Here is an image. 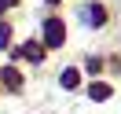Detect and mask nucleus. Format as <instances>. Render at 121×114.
I'll return each instance as SVG.
<instances>
[{
	"mask_svg": "<svg viewBox=\"0 0 121 114\" xmlns=\"http://www.w3.org/2000/svg\"><path fill=\"white\" fill-rule=\"evenodd\" d=\"M8 44V26H0V48Z\"/></svg>",
	"mask_w": 121,
	"mask_h": 114,
	"instance_id": "obj_7",
	"label": "nucleus"
},
{
	"mask_svg": "<svg viewBox=\"0 0 121 114\" xmlns=\"http://www.w3.org/2000/svg\"><path fill=\"white\" fill-rule=\"evenodd\" d=\"M84 15L92 18V26H103V18H106V11H103V8H95V4H92V8H84Z\"/></svg>",
	"mask_w": 121,
	"mask_h": 114,
	"instance_id": "obj_3",
	"label": "nucleus"
},
{
	"mask_svg": "<svg viewBox=\"0 0 121 114\" xmlns=\"http://www.w3.org/2000/svg\"><path fill=\"white\" fill-rule=\"evenodd\" d=\"M110 96V85H92V99H106Z\"/></svg>",
	"mask_w": 121,
	"mask_h": 114,
	"instance_id": "obj_5",
	"label": "nucleus"
},
{
	"mask_svg": "<svg viewBox=\"0 0 121 114\" xmlns=\"http://www.w3.org/2000/svg\"><path fill=\"white\" fill-rule=\"evenodd\" d=\"M77 81H81L77 70H62V85H66V88H77Z\"/></svg>",
	"mask_w": 121,
	"mask_h": 114,
	"instance_id": "obj_4",
	"label": "nucleus"
},
{
	"mask_svg": "<svg viewBox=\"0 0 121 114\" xmlns=\"http://www.w3.org/2000/svg\"><path fill=\"white\" fill-rule=\"evenodd\" d=\"M62 37H66L62 22H59V18H48V22H44V44H48V48H59Z\"/></svg>",
	"mask_w": 121,
	"mask_h": 114,
	"instance_id": "obj_1",
	"label": "nucleus"
},
{
	"mask_svg": "<svg viewBox=\"0 0 121 114\" xmlns=\"http://www.w3.org/2000/svg\"><path fill=\"white\" fill-rule=\"evenodd\" d=\"M22 55H26V59H40L44 52H40V44H26V48H22Z\"/></svg>",
	"mask_w": 121,
	"mask_h": 114,
	"instance_id": "obj_6",
	"label": "nucleus"
},
{
	"mask_svg": "<svg viewBox=\"0 0 121 114\" xmlns=\"http://www.w3.org/2000/svg\"><path fill=\"white\" fill-rule=\"evenodd\" d=\"M0 77H4V85H8V88H22V77H18V70H0Z\"/></svg>",
	"mask_w": 121,
	"mask_h": 114,
	"instance_id": "obj_2",
	"label": "nucleus"
}]
</instances>
